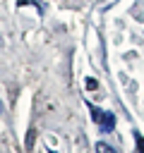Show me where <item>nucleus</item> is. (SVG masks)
Listing matches in <instances>:
<instances>
[{
  "instance_id": "3",
  "label": "nucleus",
  "mask_w": 144,
  "mask_h": 153,
  "mask_svg": "<svg viewBox=\"0 0 144 153\" xmlns=\"http://www.w3.org/2000/svg\"><path fill=\"white\" fill-rule=\"evenodd\" d=\"M132 134H134V153H144V136H142L137 129H134Z\"/></svg>"
},
{
  "instance_id": "1",
  "label": "nucleus",
  "mask_w": 144,
  "mask_h": 153,
  "mask_svg": "<svg viewBox=\"0 0 144 153\" xmlns=\"http://www.w3.org/2000/svg\"><path fill=\"white\" fill-rule=\"evenodd\" d=\"M86 108H89V112H91V120L98 124V129H101L103 134H110V131L115 129V115H113V112H106V110H101V108H96V105H91V103H86Z\"/></svg>"
},
{
  "instance_id": "5",
  "label": "nucleus",
  "mask_w": 144,
  "mask_h": 153,
  "mask_svg": "<svg viewBox=\"0 0 144 153\" xmlns=\"http://www.w3.org/2000/svg\"><path fill=\"white\" fill-rule=\"evenodd\" d=\"M84 86H86V88H89V91H96V88H98V81H96V79H91V76H89V79H86V81H84Z\"/></svg>"
},
{
  "instance_id": "2",
  "label": "nucleus",
  "mask_w": 144,
  "mask_h": 153,
  "mask_svg": "<svg viewBox=\"0 0 144 153\" xmlns=\"http://www.w3.org/2000/svg\"><path fill=\"white\" fill-rule=\"evenodd\" d=\"M17 5H19V7H24V5H34L41 14L46 12V7H43V2H41V0H17Z\"/></svg>"
},
{
  "instance_id": "4",
  "label": "nucleus",
  "mask_w": 144,
  "mask_h": 153,
  "mask_svg": "<svg viewBox=\"0 0 144 153\" xmlns=\"http://www.w3.org/2000/svg\"><path fill=\"white\" fill-rule=\"evenodd\" d=\"M96 153H115V151H113V146H108L106 141H98V143H96Z\"/></svg>"
},
{
  "instance_id": "8",
  "label": "nucleus",
  "mask_w": 144,
  "mask_h": 153,
  "mask_svg": "<svg viewBox=\"0 0 144 153\" xmlns=\"http://www.w3.org/2000/svg\"><path fill=\"white\" fill-rule=\"evenodd\" d=\"M48 153H55V151H48Z\"/></svg>"
},
{
  "instance_id": "7",
  "label": "nucleus",
  "mask_w": 144,
  "mask_h": 153,
  "mask_svg": "<svg viewBox=\"0 0 144 153\" xmlns=\"http://www.w3.org/2000/svg\"><path fill=\"white\" fill-rule=\"evenodd\" d=\"M0 115H2V103H0Z\"/></svg>"
},
{
  "instance_id": "6",
  "label": "nucleus",
  "mask_w": 144,
  "mask_h": 153,
  "mask_svg": "<svg viewBox=\"0 0 144 153\" xmlns=\"http://www.w3.org/2000/svg\"><path fill=\"white\" fill-rule=\"evenodd\" d=\"M34 146V129H29V134H26V148H31Z\"/></svg>"
}]
</instances>
